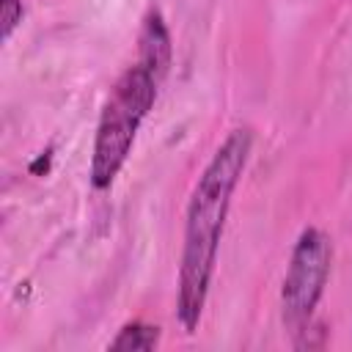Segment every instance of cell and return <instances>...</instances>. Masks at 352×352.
<instances>
[{"label": "cell", "instance_id": "obj_1", "mask_svg": "<svg viewBox=\"0 0 352 352\" xmlns=\"http://www.w3.org/2000/svg\"><path fill=\"white\" fill-rule=\"evenodd\" d=\"M250 148H253V132L248 126L231 129L228 138L212 154L209 165L198 176L195 190L190 195L187 220H184V248L179 261V297H176V316L184 333H192L201 322L231 195L248 165Z\"/></svg>", "mask_w": 352, "mask_h": 352}, {"label": "cell", "instance_id": "obj_2", "mask_svg": "<svg viewBox=\"0 0 352 352\" xmlns=\"http://www.w3.org/2000/svg\"><path fill=\"white\" fill-rule=\"evenodd\" d=\"M157 85L160 80L146 66L135 63L110 88L96 124L91 154V184L96 190H107L121 173L135 146L138 129L157 102Z\"/></svg>", "mask_w": 352, "mask_h": 352}, {"label": "cell", "instance_id": "obj_3", "mask_svg": "<svg viewBox=\"0 0 352 352\" xmlns=\"http://www.w3.org/2000/svg\"><path fill=\"white\" fill-rule=\"evenodd\" d=\"M330 264H333L330 236L319 228H305L294 242V250L283 275V286H280L283 324L294 336H300L314 322V311L330 278Z\"/></svg>", "mask_w": 352, "mask_h": 352}, {"label": "cell", "instance_id": "obj_4", "mask_svg": "<svg viewBox=\"0 0 352 352\" xmlns=\"http://www.w3.org/2000/svg\"><path fill=\"white\" fill-rule=\"evenodd\" d=\"M170 55H173L170 33L160 11H148L140 28V36H138V63L146 66L157 80H162L170 66Z\"/></svg>", "mask_w": 352, "mask_h": 352}, {"label": "cell", "instance_id": "obj_5", "mask_svg": "<svg viewBox=\"0 0 352 352\" xmlns=\"http://www.w3.org/2000/svg\"><path fill=\"white\" fill-rule=\"evenodd\" d=\"M157 344H160V327L157 324L126 322L107 346L110 349H126V352L132 349V352H138V349H154Z\"/></svg>", "mask_w": 352, "mask_h": 352}, {"label": "cell", "instance_id": "obj_6", "mask_svg": "<svg viewBox=\"0 0 352 352\" xmlns=\"http://www.w3.org/2000/svg\"><path fill=\"white\" fill-rule=\"evenodd\" d=\"M22 16H25L22 0H3V16H0V22H3V41L11 38V33L22 22Z\"/></svg>", "mask_w": 352, "mask_h": 352}]
</instances>
